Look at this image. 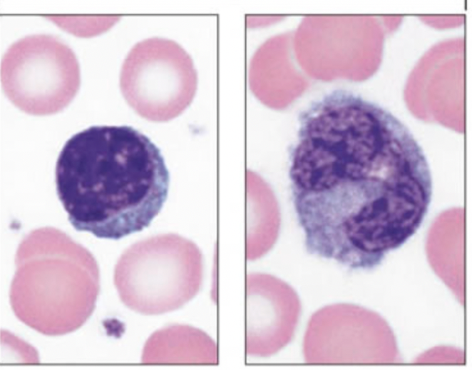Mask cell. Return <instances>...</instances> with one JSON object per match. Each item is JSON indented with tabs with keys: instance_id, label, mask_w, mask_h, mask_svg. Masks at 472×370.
<instances>
[{
	"instance_id": "obj_1",
	"label": "cell",
	"mask_w": 472,
	"mask_h": 370,
	"mask_svg": "<svg viewBox=\"0 0 472 370\" xmlns=\"http://www.w3.org/2000/svg\"><path fill=\"white\" fill-rule=\"evenodd\" d=\"M289 162L307 251L349 269L380 265L429 211L423 149L395 116L352 91H332L301 113Z\"/></svg>"
},
{
	"instance_id": "obj_2",
	"label": "cell",
	"mask_w": 472,
	"mask_h": 370,
	"mask_svg": "<svg viewBox=\"0 0 472 370\" xmlns=\"http://www.w3.org/2000/svg\"><path fill=\"white\" fill-rule=\"evenodd\" d=\"M169 173L160 149L128 126H93L72 136L57 159V195L79 231L117 240L160 211Z\"/></svg>"
},
{
	"instance_id": "obj_6",
	"label": "cell",
	"mask_w": 472,
	"mask_h": 370,
	"mask_svg": "<svg viewBox=\"0 0 472 370\" xmlns=\"http://www.w3.org/2000/svg\"><path fill=\"white\" fill-rule=\"evenodd\" d=\"M197 73L187 51L160 37L135 44L125 57L120 87L130 106L143 118L167 121L182 114L197 89Z\"/></svg>"
},
{
	"instance_id": "obj_4",
	"label": "cell",
	"mask_w": 472,
	"mask_h": 370,
	"mask_svg": "<svg viewBox=\"0 0 472 370\" xmlns=\"http://www.w3.org/2000/svg\"><path fill=\"white\" fill-rule=\"evenodd\" d=\"M202 254L192 241L163 234L132 244L120 256L113 281L121 301L145 315L175 311L199 291Z\"/></svg>"
},
{
	"instance_id": "obj_5",
	"label": "cell",
	"mask_w": 472,
	"mask_h": 370,
	"mask_svg": "<svg viewBox=\"0 0 472 370\" xmlns=\"http://www.w3.org/2000/svg\"><path fill=\"white\" fill-rule=\"evenodd\" d=\"M1 82L6 96L22 111L51 115L66 108L77 94L80 67L73 50L60 39L32 34L4 53Z\"/></svg>"
},
{
	"instance_id": "obj_3",
	"label": "cell",
	"mask_w": 472,
	"mask_h": 370,
	"mask_svg": "<svg viewBox=\"0 0 472 370\" xmlns=\"http://www.w3.org/2000/svg\"><path fill=\"white\" fill-rule=\"evenodd\" d=\"M10 304L16 316L38 332L60 336L76 331L93 314L100 290L92 254L50 226L29 232L15 256Z\"/></svg>"
}]
</instances>
